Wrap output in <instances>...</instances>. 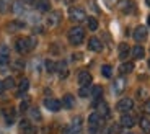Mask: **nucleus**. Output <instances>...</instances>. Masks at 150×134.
Returning <instances> with one entry per match:
<instances>
[{
	"label": "nucleus",
	"mask_w": 150,
	"mask_h": 134,
	"mask_svg": "<svg viewBox=\"0 0 150 134\" xmlns=\"http://www.w3.org/2000/svg\"><path fill=\"white\" fill-rule=\"evenodd\" d=\"M26 2H33V0H26Z\"/></svg>",
	"instance_id": "nucleus-45"
},
{
	"label": "nucleus",
	"mask_w": 150,
	"mask_h": 134,
	"mask_svg": "<svg viewBox=\"0 0 150 134\" xmlns=\"http://www.w3.org/2000/svg\"><path fill=\"white\" fill-rule=\"evenodd\" d=\"M46 69H47V72H56V64L51 59H47L46 61Z\"/></svg>",
	"instance_id": "nucleus-31"
},
{
	"label": "nucleus",
	"mask_w": 150,
	"mask_h": 134,
	"mask_svg": "<svg viewBox=\"0 0 150 134\" xmlns=\"http://www.w3.org/2000/svg\"><path fill=\"white\" fill-rule=\"evenodd\" d=\"M8 64V56H0V67H4Z\"/></svg>",
	"instance_id": "nucleus-32"
},
{
	"label": "nucleus",
	"mask_w": 150,
	"mask_h": 134,
	"mask_svg": "<svg viewBox=\"0 0 150 134\" xmlns=\"http://www.w3.org/2000/svg\"><path fill=\"white\" fill-rule=\"evenodd\" d=\"M134 71V64L132 62H124L119 66V72L121 74H129V72Z\"/></svg>",
	"instance_id": "nucleus-22"
},
{
	"label": "nucleus",
	"mask_w": 150,
	"mask_h": 134,
	"mask_svg": "<svg viewBox=\"0 0 150 134\" xmlns=\"http://www.w3.org/2000/svg\"><path fill=\"white\" fill-rule=\"evenodd\" d=\"M149 67H150V59H149Z\"/></svg>",
	"instance_id": "nucleus-44"
},
{
	"label": "nucleus",
	"mask_w": 150,
	"mask_h": 134,
	"mask_svg": "<svg viewBox=\"0 0 150 134\" xmlns=\"http://www.w3.org/2000/svg\"><path fill=\"white\" fill-rule=\"evenodd\" d=\"M117 5H119V10L124 11V13H132V11H135V4L131 2V0H119Z\"/></svg>",
	"instance_id": "nucleus-6"
},
{
	"label": "nucleus",
	"mask_w": 150,
	"mask_h": 134,
	"mask_svg": "<svg viewBox=\"0 0 150 134\" xmlns=\"http://www.w3.org/2000/svg\"><path fill=\"white\" fill-rule=\"evenodd\" d=\"M0 11H7V0H0Z\"/></svg>",
	"instance_id": "nucleus-34"
},
{
	"label": "nucleus",
	"mask_w": 150,
	"mask_h": 134,
	"mask_svg": "<svg viewBox=\"0 0 150 134\" xmlns=\"http://www.w3.org/2000/svg\"><path fill=\"white\" fill-rule=\"evenodd\" d=\"M28 88H30V80H28V78H21L20 87H18V93H20V95H23L25 92H28Z\"/></svg>",
	"instance_id": "nucleus-23"
},
{
	"label": "nucleus",
	"mask_w": 150,
	"mask_h": 134,
	"mask_svg": "<svg viewBox=\"0 0 150 134\" xmlns=\"http://www.w3.org/2000/svg\"><path fill=\"white\" fill-rule=\"evenodd\" d=\"M30 111H31V116H33L34 119H41V115H39V113H38V110H36V108L30 110Z\"/></svg>",
	"instance_id": "nucleus-33"
},
{
	"label": "nucleus",
	"mask_w": 150,
	"mask_h": 134,
	"mask_svg": "<svg viewBox=\"0 0 150 134\" xmlns=\"http://www.w3.org/2000/svg\"><path fill=\"white\" fill-rule=\"evenodd\" d=\"M88 124H90V134H95V131L103 124V116H100L96 111L88 116Z\"/></svg>",
	"instance_id": "nucleus-3"
},
{
	"label": "nucleus",
	"mask_w": 150,
	"mask_h": 134,
	"mask_svg": "<svg viewBox=\"0 0 150 134\" xmlns=\"http://www.w3.org/2000/svg\"><path fill=\"white\" fill-rule=\"evenodd\" d=\"M44 106L49 110V111H54V113H56V111H59V110H60L62 103H60L57 98H46V100H44Z\"/></svg>",
	"instance_id": "nucleus-5"
},
{
	"label": "nucleus",
	"mask_w": 150,
	"mask_h": 134,
	"mask_svg": "<svg viewBox=\"0 0 150 134\" xmlns=\"http://www.w3.org/2000/svg\"><path fill=\"white\" fill-rule=\"evenodd\" d=\"M83 39H85V30H83L82 26H74V28H70V31H69V41L72 44L79 46L80 43H83Z\"/></svg>",
	"instance_id": "nucleus-2"
},
{
	"label": "nucleus",
	"mask_w": 150,
	"mask_h": 134,
	"mask_svg": "<svg viewBox=\"0 0 150 134\" xmlns=\"http://www.w3.org/2000/svg\"><path fill=\"white\" fill-rule=\"evenodd\" d=\"M88 49L90 51H93V52H100L103 49V44H101V41L98 39V38H90L88 39Z\"/></svg>",
	"instance_id": "nucleus-9"
},
{
	"label": "nucleus",
	"mask_w": 150,
	"mask_h": 134,
	"mask_svg": "<svg viewBox=\"0 0 150 134\" xmlns=\"http://www.w3.org/2000/svg\"><path fill=\"white\" fill-rule=\"evenodd\" d=\"M4 90H5V87H4V82H0V95L4 93Z\"/></svg>",
	"instance_id": "nucleus-40"
},
{
	"label": "nucleus",
	"mask_w": 150,
	"mask_h": 134,
	"mask_svg": "<svg viewBox=\"0 0 150 134\" xmlns=\"http://www.w3.org/2000/svg\"><path fill=\"white\" fill-rule=\"evenodd\" d=\"M62 134H72V131H70V126L64 128V129H62Z\"/></svg>",
	"instance_id": "nucleus-37"
},
{
	"label": "nucleus",
	"mask_w": 150,
	"mask_h": 134,
	"mask_svg": "<svg viewBox=\"0 0 150 134\" xmlns=\"http://www.w3.org/2000/svg\"><path fill=\"white\" fill-rule=\"evenodd\" d=\"M140 128L144 133H150V119L149 118H142L140 119Z\"/></svg>",
	"instance_id": "nucleus-26"
},
{
	"label": "nucleus",
	"mask_w": 150,
	"mask_h": 134,
	"mask_svg": "<svg viewBox=\"0 0 150 134\" xmlns=\"http://www.w3.org/2000/svg\"><path fill=\"white\" fill-rule=\"evenodd\" d=\"M56 71L59 72V77L60 78H65L69 75V69H67V64H65V61H60L59 64L56 66Z\"/></svg>",
	"instance_id": "nucleus-13"
},
{
	"label": "nucleus",
	"mask_w": 150,
	"mask_h": 134,
	"mask_svg": "<svg viewBox=\"0 0 150 134\" xmlns=\"http://www.w3.org/2000/svg\"><path fill=\"white\" fill-rule=\"evenodd\" d=\"M86 21H88V28H90L91 31H95L98 28V20L93 18V16H90V18H86Z\"/></svg>",
	"instance_id": "nucleus-28"
},
{
	"label": "nucleus",
	"mask_w": 150,
	"mask_h": 134,
	"mask_svg": "<svg viewBox=\"0 0 150 134\" xmlns=\"http://www.w3.org/2000/svg\"><path fill=\"white\" fill-rule=\"evenodd\" d=\"M127 56H129V46L126 43H122V44H119V57L121 59H126Z\"/></svg>",
	"instance_id": "nucleus-24"
},
{
	"label": "nucleus",
	"mask_w": 150,
	"mask_h": 134,
	"mask_svg": "<svg viewBox=\"0 0 150 134\" xmlns=\"http://www.w3.org/2000/svg\"><path fill=\"white\" fill-rule=\"evenodd\" d=\"M145 110H147V111L150 113V98H149V101H147V103H145Z\"/></svg>",
	"instance_id": "nucleus-39"
},
{
	"label": "nucleus",
	"mask_w": 150,
	"mask_h": 134,
	"mask_svg": "<svg viewBox=\"0 0 150 134\" xmlns=\"http://www.w3.org/2000/svg\"><path fill=\"white\" fill-rule=\"evenodd\" d=\"M145 4H147V7L150 8V0H145Z\"/></svg>",
	"instance_id": "nucleus-41"
},
{
	"label": "nucleus",
	"mask_w": 150,
	"mask_h": 134,
	"mask_svg": "<svg viewBox=\"0 0 150 134\" xmlns=\"http://www.w3.org/2000/svg\"><path fill=\"white\" fill-rule=\"evenodd\" d=\"M134 108V100L132 98H122L117 101V110L119 111H131Z\"/></svg>",
	"instance_id": "nucleus-7"
},
{
	"label": "nucleus",
	"mask_w": 150,
	"mask_h": 134,
	"mask_svg": "<svg viewBox=\"0 0 150 134\" xmlns=\"http://www.w3.org/2000/svg\"><path fill=\"white\" fill-rule=\"evenodd\" d=\"M82 123H83V119L80 118V116H75L74 121H72V124H70L72 134H80V131H82Z\"/></svg>",
	"instance_id": "nucleus-12"
},
{
	"label": "nucleus",
	"mask_w": 150,
	"mask_h": 134,
	"mask_svg": "<svg viewBox=\"0 0 150 134\" xmlns=\"http://www.w3.org/2000/svg\"><path fill=\"white\" fill-rule=\"evenodd\" d=\"M0 56H8V48L7 46H2V48H0Z\"/></svg>",
	"instance_id": "nucleus-35"
},
{
	"label": "nucleus",
	"mask_w": 150,
	"mask_h": 134,
	"mask_svg": "<svg viewBox=\"0 0 150 134\" xmlns=\"http://www.w3.org/2000/svg\"><path fill=\"white\" fill-rule=\"evenodd\" d=\"M62 105H64L67 110H70V108H74V105H75V98L72 97L70 93H67L64 97V100H62Z\"/></svg>",
	"instance_id": "nucleus-19"
},
{
	"label": "nucleus",
	"mask_w": 150,
	"mask_h": 134,
	"mask_svg": "<svg viewBox=\"0 0 150 134\" xmlns=\"http://www.w3.org/2000/svg\"><path fill=\"white\" fill-rule=\"evenodd\" d=\"M101 95H103V88L100 85H95L93 88H91V97H93L95 100H100Z\"/></svg>",
	"instance_id": "nucleus-25"
},
{
	"label": "nucleus",
	"mask_w": 150,
	"mask_h": 134,
	"mask_svg": "<svg viewBox=\"0 0 150 134\" xmlns=\"http://www.w3.org/2000/svg\"><path fill=\"white\" fill-rule=\"evenodd\" d=\"M135 124V119L132 118L131 115H122L121 116V126L124 128H132Z\"/></svg>",
	"instance_id": "nucleus-15"
},
{
	"label": "nucleus",
	"mask_w": 150,
	"mask_h": 134,
	"mask_svg": "<svg viewBox=\"0 0 150 134\" xmlns=\"http://www.w3.org/2000/svg\"><path fill=\"white\" fill-rule=\"evenodd\" d=\"M149 26H150V15H149Z\"/></svg>",
	"instance_id": "nucleus-43"
},
{
	"label": "nucleus",
	"mask_w": 150,
	"mask_h": 134,
	"mask_svg": "<svg viewBox=\"0 0 150 134\" xmlns=\"http://www.w3.org/2000/svg\"><path fill=\"white\" fill-rule=\"evenodd\" d=\"M96 113L100 116H108L109 115V106L105 103V101H98L96 103Z\"/></svg>",
	"instance_id": "nucleus-14"
},
{
	"label": "nucleus",
	"mask_w": 150,
	"mask_h": 134,
	"mask_svg": "<svg viewBox=\"0 0 150 134\" xmlns=\"http://www.w3.org/2000/svg\"><path fill=\"white\" fill-rule=\"evenodd\" d=\"M126 88V78H122V77H119L114 82V92H117V93H121L122 90Z\"/></svg>",
	"instance_id": "nucleus-21"
},
{
	"label": "nucleus",
	"mask_w": 150,
	"mask_h": 134,
	"mask_svg": "<svg viewBox=\"0 0 150 134\" xmlns=\"http://www.w3.org/2000/svg\"><path fill=\"white\" fill-rule=\"evenodd\" d=\"M13 69H23V62H21V61H16V62H13Z\"/></svg>",
	"instance_id": "nucleus-36"
},
{
	"label": "nucleus",
	"mask_w": 150,
	"mask_h": 134,
	"mask_svg": "<svg viewBox=\"0 0 150 134\" xmlns=\"http://www.w3.org/2000/svg\"><path fill=\"white\" fill-rule=\"evenodd\" d=\"M4 87L5 88H13V87H15V80H13L11 77H7L5 82H4Z\"/></svg>",
	"instance_id": "nucleus-30"
},
{
	"label": "nucleus",
	"mask_w": 150,
	"mask_h": 134,
	"mask_svg": "<svg viewBox=\"0 0 150 134\" xmlns=\"http://www.w3.org/2000/svg\"><path fill=\"white\" fill-rule=\"evenodd\" d=\"M20 129L23 131V134H36V128L30 124V121H26V119H23L20 123Z\"/></svg>",
	"instance_id": "nucleus-11"
},
{
	"label": "nucleus",
	"mask_w": 150,
	"mask_h": 134,
	"mask_svg": "<svg viewBox=\"0 0 150 134\" xmlns=\"http://www.w3.org/2000/svg\"><path fill=\"white\" fill-rule=\"evenodd\" d=\"M90 87H91V85H90ZM90 87H82V88L79 90V95H80V97H88V95L91 93V88H90Z\"/></svg>",
	"instance_id": "nucleus-29"
},
{
	"label": "nucleus",
	"mask_w": 150,
	"mask_h": 134,
	"mask_svg": "<svg viewBox=\"0 0 150 134\" xmlns=\"http://www.w3.org/2000/svg\"><path fill=\"white\" fill-rule=\"evenodd\" d=\"M79 83L82 87H90L91 85V74L86 71H80L79 72Z\"/></svg>",
	"instance_id": "nucleus-8"
},
{
	"label": "nucleus",
	"mask_w": 150,
	"mask_h": 134,
	"mask_svg": "<svg viewBox=\"0 0 150 134\" xmlns=\"http://www.w3.org/2000/svg\"><path fill=\"white\" fill-rule=\"evenodd\" d=\"M59 20H60V13L59 11H54L52 15L47 16V25L49 26H56L57 23H59Z\"/></svg>",
	"instance_id": "nucleus-20"
},
{
	"label": "nucleus",
	"mask_w": 150,
	"mask_h": 134,
	"mask_svg": "<svg viewBox=\"0 0 150 134\" xmlns=\"http://www.w3.org/2000/svg\"><path fill=\"white\" fill-rule=\"evenodd\" d=\"M64 2H67V4H69V2H72V0H64Z\"/></svg>",
	"instance_id": "nucleus-42"
},
{
	"label": "nucleus",
	"mask_w": 150,
	"mask_h": 134,
	"mask_svg": "<svg viewBox=\"0 0 150 134\" xmlns=\"http://www.w3.org/2000/svg\"><path fill=\"white\" fill-rule=\"evenodd\" d=\"M101 74H103V77H106V78L111 77V75H112V69H111V66L105 64V66L101 67Z\"/></svg>",
	"instance_id": "nucleus-27"
},
{
	"label": "nucleus",
	"mask_w": 150,
	"mask_h": 134,
	"mask_svg": "<svg viewBox=\"0 0 150 134\" xmlns=\"http://www.w3.org/2000/svg\"><path fill=\"white\" fill-rule=\"evenodd\" d=\"M132 56H134V59H144V56H145V51H144L142 46H134L132 48Z\"/></svg>",
	"instance_id": "nucleus-17"
},
{
	"label": "nucleus",
	"mask_w": 150,
	"mask_h": 134,
	"mask_svg": "<svg viewBox=\"0 0 150 134\" xmlns=\"http://www.w3.org/2000/svg\"><path fill=\"white\" fill-rule=\"evenodd\" d=\"M26 108H28V103H26V101H23V103H21V111H25Z\"/></svg>",
	"instance_id": "nucleus-38"
},
{
	"label": "nucleus",
	"mask_w": 150,
	"mask_h": 134,
	"mask_svg": "<svg viewBox=\"0 0 150 134\" xmlns=\"http://www.w3.org/2000/svg\"><path fill=\"white\" fill-rule=\"evenodd\" d=\"M69 16H70L72 21H83V20H86V15H85V10L80 7H70V10H69Z\"/></svg>",
	"instance_id": "nucleus-4"
},
{
	"label": "nucleus",
	"mask_w": 150,
	"mask_h": 134,
	"mask_svg": "<svg viewBox=\"0 0 150 134\" xmlns=\"http://www.w3.org/2000/svg\"><path fill=\"white\" fill-rule=\"evenodd\" d=\"M36 8L38 11H49L51 10V0H38Z\"/></svg>",
	"instance_id": "nucleus-16"
},
{
	"label": "nucleus",
	"mask_w": 150,
	"mask_h": 134,
	"mask_svg": "<svg viewBox=\"0 0 150 134\" xmlns=\"http://www.w3.org/2000/svg\"><path fill=\"white\" fill-rule=\"evenodd\" d=\"M147 28L145 26H137L134 30V39L135 41H144V39H147Z\"/></svg>",
	"instance_id": "nucleus-10"
},
{
	"label": "nucleus",
	"mask_w": 150,
	"mask_h": 134,
	"mask_svg": "<svg viewBox=\"0 0 150 134\" xmlns=\"http://www.w3.org/2000/svg\"><path fill=\"white\" fill-rule=\"evenodd\" d=\"M4 116H5L7 124H8V126H11V124H13V121H15V110L10 108V110H7V111H4Z\"/></svg>",
	"instance_id": "nucleus-18"
},
{
	"label": "nucleus",
	"mask_w": 150,
	"mask_h": 134,
	"mask_svg": "<svg viewBox=\"0 0 150 134\" xmlns=\"http://www.w3.org/2000/svg\"><path fill=\"white\" fill-rule=\"evenodd\" d=\"M34 46H36V39H34V38H18L15 48L20 54H26V52H30Z\"/></svg>",
	"instance_id": "nucleus-1"
}]
</instances>
